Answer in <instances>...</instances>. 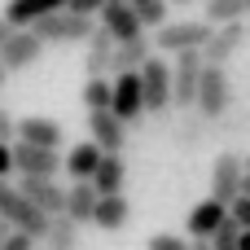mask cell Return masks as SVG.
<instances>
[{"label": "cell", "instance_id": "cell-35", "mask_svg": "<svg viewBox=\"0 0 250 250\" xmlns=\"http://www.w3.org/2000/svg\"><path fill=\"white\" fill-rule=\"evenodd\" d=\"M242 193H250V171H246V176H242Z\"/></svg>", "mask_w": 250, "mask_h": 250}, {"label": "cell", "instance_id": "cell-39", "mask_svg": "<svg viewBox=\"0 0 250 250\" xmlns=\"http://www.w3.org/2000/svg\"><path fill=\"white\" fill-rule=\"evenodd\" d=\"M246 40H250V18H246Z\"/></svg>", "mask_w": 250, "mask_h": 250}, {"label": "cell", "instance_id": "cell-8", "mask_svg": "<svg viewBox=\"0 0 250 250\" xmlns=\"http://www.w3.org/2000/svg\"><path fill=\"white\" fill-rule=\"evenodd\" d=\"M13 171H18V176H57V171H62V154H57L53 145L13 141Z\"/></svg>", "mask_w": 250, "mask_h": 250}, {"label": "cell", "instance_id": "cell-5", "mask_svg": "<svg viewBox=\"0 0 250 250\" xmlns=\"http://www.w3.org/2000/svg\"><path fill=\"white\" fill-rule=\"evenodd\" d=\"M44 40L31 31V26H13L4 40H0V62H4V70L13 75V70H26V66H35L40 57H44Z\"/></svg>", "mask_w": 250, "mask_h": 250}, {"label": "cell", "instance_id": "cell-6", "mask_svg": "<svg viewBox=\"0 0 250 250\" xmlns=\"http://www.w3.org/2000/svg\"><path fill=\"white\" fill-rule=\"evenodd\" d=\"M198 75H202V48H180L176 62H171V105L193 110Z\"/></svg>", "mask_w": 250, "mask_h": 250}, {"label": "cell", "instance_id": "cell-28", "mask_svg": "<svg viewBox=\"0 0 250 250\" xmlns=\"http://www.w3.org/2000/svg\"><path fill=\"white\" fill-rule=\"evenodd\" d=\"M189 242L185 237H176V233H154L149 237V250H185Z\"/></svg>", "mask_w": 250, "mask_h": 250}, {"label": "cell", "instance_id": "cell-15", "mask_svg": "<svg viewBox=\"0 0 250 250\" xmlns=\"http://www.w3.org/2000/svg\"><path fill=\"white\" fill-rule=\"evenodd\" d=\"M88 180H92V189H97V193H123V185H127L123 149H105V154H101V163H97V171H92Z\"/></svg>", "mask_w": 250, "mask_h": 250}, {"label": "cell", "instance_id": "cell-23", "mask_svg": "<svg viewBox=\"0 0 250 250\" xmlns=\"http://www.w3.org/2000/svg\"><path fill=\"white\" fill-rule=\"evenodd\" d=\"M44 242H48L53 250H75V246H79V224H75L66 211H57V215H48Z\"/></svg>", "mask_w": 250, "mask_h": 250}, {"label": "cell", "instance_id": "cell-4", "mask_svg": "<svg viewBox=\"0 0 250 250\" xmlns=\"http://www.w3.org/2000/svg\"><path fill=\"white\" fill-rule=\"evenodd\" d=\"M211 26H215V22H207V18H189V22H158L149 44H154L158 53L202 48V44H207V35H211Z\"/></svg>", "mask_w": 250, "mask_h": 250}, {"label": "cell", "instance_id": "cell-37", "mask_svg": "<svg viewBox=\"0 0 250 250\" xmlns=\"http://www.w3.org/2000/svg\"><path fill=\"white\" fill-rule=\"evenodd\" d=\"M171 4H193V0H171Z\"/></svg>", "mask_w": 250, "mask_h": 250}, {"label": "cell", "instance_id": "cell-3", "mask_svg": "<svg viewBox=\"0 0 250 250\" xmlns=\"http://www.w3.org/2000/svg\"><path fill=\"white\" fill-rule=\"evenodd\" d=\"M233 101V88H229V75L220 62H202V75H198V92H193V105L202 119H224Z\"/></svg>", "mask_w": 250, "mask_h": 250}, {"label": "cell", "instance_id": "cell-14", "mask_svg": "<svg viewBox=\"0 0 250 250\" xmlns=\"http://www.w3.org/2000/svg\"><path fill=\"white\" fill-rule=\"evenodd\" d=\"M127 220H132V207H127L123 193H97V207H92V220L88 224H97L101 233H119Z\"/></svg>", "mask_w": 250, "mask_h": 250}, {"label": "cell", "instance_id": "cell-29", "mask_svg": "<svg viewBox=\"0 0 250 250\" xmlns=\"http://www.w3.org/2000/svg\"><path fill=\"white\" fill-rule=\"evenodd\" d=\"M13 171V141H0V176Z\"/></svg>", "mask_w": 250, "mask_h": 250}, {"label": "cell", "instance_id": "cell-26", "mask_svg": "<svg viewBox=\"0 0 250 250\" xmlns=\"http://www.w3.org/2000/svg\"><path fill=\"white\" fill-rule=\"evenodd\" d=\"M237 233H242V224H237L233 215H224V220L215 224V233H211L207 242H211L215 250H237Z\"/></svg>", "mask_w": 250, "mask_h": 250}, {"label": "cell", "instance_id": "cell-19", "mask_svg": "<svg viewBox=\"0 0 250 250\" xmlns=\"http://www.w3.org/2000/svg\"><path fill=\"white\" fill-rule=\"evenodd\" d=\"M101 154H105V149H101V145H97V141L88 136L83 145H75V149H70V154L62 158V171H66L70 180H88V176L97 171V163H101Z\"/></svg>", "mask_w": 250, "mask_h": 250}, {"label": "cell", "instance_id": "cell-18", "mask_svg": "<svg viewBox=\"0 0 250 250\" xmlns=\"http://www.w3.org/2000/svg\"><path fill=\"white\" fill-rule=\"evenodd\" d=\"M13 141H31V145H62L66 136H62V123H53V119H13Z\"/></svg>", "mask_w": 250, "mask_h": 250}, {"label": "cell", "instance_id": "cell-12", "mask_svg": "<svg viewBox=\"0 0 250 250\" xmlns=\"http://www.w3.org/2000/svg\"><path fill=\"white\" fill-rule=\"evenodd\" d=\"M88 136H92L101 149H123V145H127V123H123L110 105H101V110H88Z\"/></svg>", "mask_w": 250, "mask_h": 250}, {"label": "cell", "instance_id": "cell-33", "mask_svg": "<svg viewBox=\"0 0 250 250\" xmlns=\"http://www.w3.org/2000/svg\"><path fill=\"white\" fill-rule=\"evenodd\" d=\"M9 31H13V26H9V18H4V13H0V40H4V35H9Z\"/></svg>", "mask_w": 250, "mask_h": 250}, {"label": "cell", "instance_id": "cell-20", "mask_svg": "<svg viewBox=\"0 0 250 250\" xmlns=\"http://www.w3.org/2000/svg\"><path fill=\"white\" fill-rule=\"evenodd\" d=\"M92 207H97V189H92V180H70V189H66V215L83 229L88 220H92Z\"/></svg>", "mask_w": 250, "mask_h": 250}, {"label": "cell", "instance_id": "cell-27", "mask_svg": "<svg viewBox=\"0 0 250 250\" xmlns=\"http://www.w3.org/2000/svg\"><path fill=\"white\" fill-rule=\"evenodd\" d=\"M136 13H141V22L145 26H158V22H167V9H171V0H127Z\"/></svg>", "mask_w": 250, "mask_h": 250}, {"label": "cell", "instance_id": "cell-30", "mask_svg": "<svg viewBox=\"0 0 250 250\" xmlns=\"http://www.w3.org/2000/svg\"><path fill=\"white\" fill-rule=\"evenodd\" d=\"M101 4H105V0H66V9H75V13H88V18H92Z\"/></svg>", "mask_w": 250, "mask_h": 250}, {"label": "cell", "instance_id": "cell-34", "mask_svg": "<svg viewBox=\"0 0 250 250\" xmlns=\"http://www.w3.org/2000/svg\"><path fill=\"white\" fill-rule=\"evenodd\" d=\"M4 83H9V70H4V62H0V88H4Z\"/></svg>", "mask_w": 250, "mask_h": 250}, {"label": "cell", "instance_id": "cell-32", "mask_svg": "<svg viewBox=\"0 0 250 250\" xmlns=\"http://www.w3.org/2000/svg\"><path fill=\"white\" fill-rule=\"evenodd\" d=\"M237 250H250V229H242V233H237Z\"/></svg>", "mask_w": 250, "mask_h": 250}, {"label": "cell", "instance_id": "cell-16", "mask_svg": "<svg viewBox=\"0 0 250 250\" xmlns=\"http://www.w3.org/2000/svg\"><path fill=\"white\" fill-rule=\"evenodd\" d=\"M88 53H83V75H110V53H114V35L105 26L88 31Z\"/></svg>", "mask_w": 250, "mask_h": 250}, {"label": "cell", "instance_id": "cell-22", "mask_svg": "<svg viewBox=\"0 0 250 250\" xmlns=\"http://www.w3.org/2000/svg\"><path fill=\"white\" fill-rule=\"evenodd\" d=\"M66 0H9L4 4V18H9V26H31L35 18H44V13H53V9H62Z\"/></svg>", "mask_w": 250, "mask_h": 250}, {"label": "cell", "instance_id": "cell-9", "mask_svg": "<svg viewBox=\"0 0 250 250\" xmlns=\"http://www.w3.org/2000/svg\"><path fill=\"white\" fill-rule=\"evenodd\" d=\"M242 40H246V18L215 22L211 35H207V44H202V62H220V66H224V62L242 48Z\"/></svg>", "mask_w": 250, "mask_h": 250}, {"label": "cell", "instance_id": "cell-31", "mask_svg": "<svg viewBox=\"0 0 250 250\" xmlns=\"http://www.w3.org/2000/svg\"><path fill=\"white\" fill-rule=\"evenodd\" d=\"M0 141H13V114L0 110Z\"/></svg>", "mask_w": 250, "mask_h": 250}, {"label": "cell", "instance_id": "cell-10", "mask_svg": "<svg viewBox=\"0 0 250 250\" xmlns=\"http://www.w3.org/2000/svg\"><path fill=\"white\" fill-rule=\"evenodd\" d=\"M242 176H246V167H242V154H233V149H224L220 158H215V167H211V198H220L224 207L242 193Z\"/></svg>", "mask_w": 250, "mask_h": 250}, {"label": "cell", "instance_id": "cell-17", "mask_svg": "<svg viewBox=\"0 0 250 250\" xmlns=\"http://www.w3.org/2000/svg\"><path fill=\"white\" fill-rule=\"evenodd\" d=\"M154 53L149 35H132V40H114V53H110V75H123V70H136L145 57Z\"/></svg>", "mask_w": 250, "mask_h": 250}, {"label": "cell", "instance_id": "cell-25", "mask_svg": "<svg viewBox=\"0 0 250 250\" xmlns=\"http://www.w3.org/2000/svg\"><path fill=\"white\" fill-rule=\"evenodd\" d=\"M202 18L207 22H229V18H246L242 0H202Z\"/></svg>", "mask_w": 250, "mask_h": 250}, {"label": "cell", "instance_id": "cell-2", "mask_svg": "<svg viewBox=\"0 0 250 250\" xmlns=\"http://www.w3.org/2000/svg\"><path fill=\"white\" fill-rule=\"evenodd\" d=\"M141 97H145V114H167L171 110V62L163 53H149L141 66Z\"/></svg>", "mask_w": 250, "mask_h": 250}, {"label": "cell", "instance_id": "cell-24", "mask_svg": "<svg viewBox=\"0 0 250 250\" xmlns=\"http://www.w3.org/2000/svg\"><path fill=\"white\" fill-rule=\"evenodd\" d=\"M83 110H101V105H110V79L105 75H88V83H83Z\"/></svg>", "mask_w": 250, "mask_h": 250}, {"label": "cell", "instance_id": "cell-38", "mask_svg": "<svg viewBox=\"0 0 250 250\" xmlns=\"http://www.w3.org/2000/svg\"><path fill=\"white\" fill-rule=\"evenodd\" d=\"M242 4H246V18H250V0H242Z\"/></svg>", "mask_w": 250, "mask_h": 250}, {"label": "cell", "instance_id": "cell-7", "mask_svg": "<svg viewBox=\"0 0 250 250\" xmlns=\"http://www.w3.org/2000/svg\"><path fill=\"white\" fill-rule=\"evenodd\" d=\"M110 110L132 127L136 119H145V97H141V75L136 70H123V75H114V83H110Z\"/></svg>", "mask_w": 250, "mask_h": 250}, {"label": "cell", "instance_id": "cell-36", "mask_svg": "<svg viewBox=\"0 0 250 250\" xmlns=\"http://www.w3.org/2000/svg\"><path fill=\"white\" fill-rule=\"evenodd\" d=\"M242 167H246V171H250V154H246V158H242Z\"/></svg>", "mask_w": 250, "mask_h": 250}, {"label": "cell", "instance_id": "cell-11", "mask_svg": "<svg viewBox=\"0 0 250 250\" xmlns=\"http://www.w3.org/2000/svg\"><path fill=\"white\" fill-rule=\"evenodd\" d=\"M97 18H101V26H105L114 40H132V35H145V22H141V13H136L127 0H105V4L97 9Z\"/></svg>", "mask_w": 250, "mask_h": 250}, {"label": "cell", "instance_id": "cell-21", "mask_svg": "<svg viewBox=\"0 0 250 250\" xmlns=\"http://www.w3.org/2000/svg\"><path fill=\"white\" fill-rule=\"evenodd\" d=\"M224 215H229V207H224L220 198H207V202H198V207L189 211V233H193V242H207Z\"/></svg>", "mask_w": 250, "mask_h": 250}, {"label": "cell", "instance_id": "cell-13", "mask_svg": "<svg viewBox=\"0 0 250 250\" xmlns=\"http://www.w3.org/2000/svg\"><path fill=\"white\" fill-rule=\"evenodd\" d=\"M44 215H57L62 207H66V189L57 185V176H22V185H18Z\"/></svg>", "mask_w": 250, "mask_h": 250}, {"label": "cell", "instance_id": "cell-1", "mask_svg": "<svg viewBox=\"0 0 250 250\" xmlns=\"http://www.w3.org/2000/svg\"><path fill=\"white\" fill-rule=\"evenodd\" d=\"M31 31H35L44 44H83L88 31H92V18L62 4V9H53V13H44V18H35Z\"/></svg>", "mask_w": 250, "mask_h": 250}]
</instances>
